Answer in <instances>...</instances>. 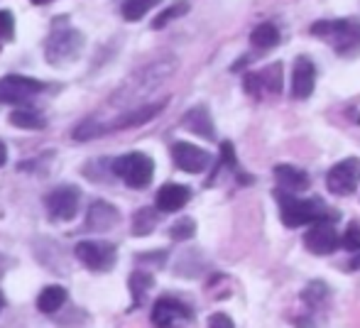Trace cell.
<instances>
[{"mask_svg":"<svg viewBox=\"0 0 360 328\" xmlns=\"http://www.w3.org/2000/svg\"><path fill=\"white\" fill-rule=\"evenodd\" d=\"M316 86V69L307 57H299L292 69V96L294 98H309Z\"/></svg>","mask_w":360,"mask_h":328,"instance_id":"9a60e30c","label":"cell"},{"mask_svg":"<svg viewBox=\"0 0 360 328\" xmlns=\"http://www.w3.org/2000/svg\"><path fill=\"white\" fill-rule=\"evenodd\" d=\"M189 186L184 184H165L155 196V206L162 214H174V211H181L186 204H189Z\"/></svg>","mask_w":360,"mask_h":328,"instance_id":"2e32d148","label":"cell"},{"mask_svg":"<svg viewBox=\"0 0 360 328\" xmlns=\"http://www.w3.org/2000/svg\"><path fill=\"white\" fill-rule=\"evenodd\" d=\"M84 44H86V39L79 29H74V27L54 29L47 37V42H44V57H47V62L52 64V67H67V64L76 62V57L81 54Z\"/></svg>","mask_w":360,"mask_h":328,"instance_id":"277c9868","label":"cell"},{"mask_svg":"<svg viewBox=\"0 0 360 328\" xmlns=\"http://www.w3.org/2000/svg\"><path fill=\"white\" fill-rule=\"evenodd\" d=\"M245 91L252 96L257 93H280L282 91V64H272V67L262 69L257 74H248L245 77Z\"/></svg>","mask_w":360,"mask_h":328,"instance_id":"5bb4252c","label":"cell"},{"mask_svg":"<svg viewBox=\"0 0 360 328\" xmlns=\"http://www.w3.org/2000/svg\"><path fill=\"white\" fill-rule=\"evenodd\" d=\"M44 91V84L37 79L22 77V74H10V77L0 79V103L18 105L25 100L34 98Z\"/></svg>","mask_w":360,"mask_h":328,"instance_id":"52a82bcc","label":"cell"},{"mask_svg":"<svg viewBox=\"0 0 360 328\" xmlns=\"http://www.w3.org/2000/svg\"><path fill=\"white\" fill-rule=\"evenodd\" d=\"M32 5H49V3H54V0H30Z\"/></svg>","mask_w":360,"mask_h":328,"instance_id":"e575fe53","label":"cell"},{"mask_svg":"<svg viewBox=\"0 0 360 328\" xmlns=\"http://www.w3.org/2000/svg\"><path fill=\"white\" fill-rule=\"evenodd\" d=\"M328 296V287L323 284V282H311L309 287H304V291H302V299L307 301L309 306H321L323 304V299Z\"/></svg>","mask_w":360,"mask_h":328,"instance_id":"484cf974","label":"cell"},{"mask_svg":"<svg viewBox=\"0 0 360 328\" xmlns=\"http://www.w3.org/2000/svg\"><path fill=\"white\" fill-rule=\"evenodd\" d=\"M152 284H155V277H152L150 272H145V270L133 272V277H130V294H133V306L143 304L145 294L152 289Z\"/></svg>","mask_w":360,"mask_h":328,"instance_id":"7402d4cb","label":"cell"},{"mask_svg":"<svg viewBox=\"0 0 360 328\" xmlns=\"http://www.w3.org/2000/svg\"><path fill=\"white\" fill-rule=\"evenodd\" d=\"M181 125H184V128H189L191 133H196V135H201V138H206V140H214L216 138L214 120H211L209 110H206L204 105H199V108H191L189 113L184 115Z\"/></svg>","mask_w":360,"mask_h":328,"instance_id":"d6986e66","label":"cell"},{"mask_svg":"<svg viewBox=\"0 0 360 328\" xmlns=\"http://www.w3.org/2000/svg\"><path fill=\"white\" fill-rule=\"evenodd\" d=\"M351 270H360V250H358V257L351 262Z\"/></svg>","mask_w":360,"mask_h":328,"instance_id":"836d02e7","label":"cell"},{"mask_svg":"<svg viewBox=\"0 0 360 328\" xmlns=\"http://www.w3.org/2000/svg\"><path fill=\"white\" fill-rule=\"evenodd\" d=\"M5 162H8V150H5V145L0 143V166H3Z\"/></svg>","mask_w":360,"mask_h":328,"instance_id":"d6a6232c","label":"cell"},{"mask_svg":"<svg viewBox=\"0 0 360 328\" xmlns=\"http://www.w3.org/2000/svg\"><path fill=\"white\" fill-rule=\"evenodd\" d=\"M79 201L81 194L76 186H57L47 196V211L54 221H72L79 214Z\"/></svg>","mask_w":360,"mask_h":328,"instance_id":"7c38bea8","label":"cell"},{"mask_svg":"<svg viewBox=\"0 0 360 328\" xmlns=\"http://www.w3.org/2000/svg\"><path fill=\"white\" fill-rule=\"evenodd\" d=\"M76 252V260L81 265H86L91 272H108L110 267L115 265V245L113 243H105V240H84L74 247Z\"/></svg>","mask_w":360,"mask_h":328,"instance_id":"8992f818","label":"cell"},{"mask_svg":"<svg viewBox=\"0 0 360 328\" xmlns=\"http://www.w3.org/2000/svg\"><path fill=\"white\" fill-rule=\"evenodd\" d=\"M194 233H196L194 218H181V221H176V223L169 228V235L174 240H189V238H194Z\"/></svg>","mask_w":360,"mask_h":328,"instance_id":"83f0119b","label":"cell"},{"mask_svg":"<svg viewBox=\"0 0 360 328\" xmlns=\"http://www.w3.org/2000/svg\"><path fill=\"white\" fill-rule=\"evenodd\" d=\"M360 184V159L358 157H346L343 162L333 164L331 171L326 174V186L331 194L336 196H348L358 189Z\"/></svg>","mask_w":360,"mask_h":328,"instance_id":"ba28073f","label":"cell"},{"mask_svg":"<svg viewBox=\"0 0 360 328\" xmlns=\"http://www.w3.org/2000/svg\"><path fill=\"white\" fill-rule=\"evenodd\" d=\"M167 100H160V103H143V105H135V108L125 110V113H120L115 120H110V123H101L103 125V135L110 133V130H128V128H140V125L150 123L155 115H160L162 110H165Z\"/></svg>","mask_w":360,"mask_h":328,"instance_id":"8fae6325","label":"cell"},{"mask_svg":"<svg viewBox=\"0 0 360 328\" xmlns=\"http://www.w3.org/2000/svg\"><path fill=\"white\" fill-rule=\"evenodd\" d=\"M304 247L311 255H331V252L338 250V230L326 218L309 223V230L304 235Z\"/></svg>","mask_w":360,"mask_h":328,"instance_id":"9c48e42d","label":"cell"},{"mask_svg":"<svg viewBox=\"0 0 360 328\" xmlns=\"http://www.w3.org/2000/svg\"><path fill=\"white\" fill-rule=\"evenodd\" d=\"M162 0H123V18L128 20V22H138V20H143L147 13H150L155 5H160Z\"/></svg>","mask_w":360,"mask_h":328,"instance_id":"603a6c76","label":"cell"},{"mask_svg":"<svg viewBox=\"0 0 360 328\" xmlns=\"http://www.w3.org/2000/svg\"><path fill=\"white\" fill-rule=\"evenodd\" d=\"M179 69V59L176 57H160L150 62L140 72H135L113 96H110V105L118 108H130V105H140L150 93H155L165 81H169Z\"/></svg>","mask_w":360,"mask_h":328,"instance_id":"6da1fadb","label":"cell"},{"mask_svg":"<svg viewBox=\"0 0 360 328\" xmlns=\"http://www.w3.org/2000/svg\"><path fill=\"white\" fill-rule=\"evenodd\" d=\"M67 301V289L62 284H49L39 291L37 296V309L42 314H54L57 309H62V304Z\"/></svg>","mask_w":360,"mask_h":328,"instance_id":"ffe728a7","label":"cell"},{"mask_svg":"<svg viewBox=\"0 0 360 328\" xmlns=\"http://www.w3.org/2000/svg\"><path fill=\"white\" fill-rule=\"evenodd\" d=\"M15 37V18L10 10H0V39L3 42H13Z\"/></svg>","mask_w":360,"mask_h":328,"instance_id":"f546056e","label":"cell"},{"mask_svg":"<svg viewBox=\"0 0 360 328\" xmlns=\"http://www.w3.org/2000/svg\"><path fill=\"white\" fill-rule=\"evenodd\" d=\"M120 221V214L115 206L108 201H94L89 209V218H86V228L89 230H108Z\"/></svg>","mask_w":360,"mask_h":328,"instance_id":"ac0fdd59","label":"cell"},{"mask_svg":"<svg viewBox=\"0 0 360 328\" xmlns=\"http://www.w3.org/2000/svg\"><path fill=\"white\" fill-rule=\"evenodd\" d=\"M277 201H280L282 223L289 225V228L316 223V221H323L328 216V209L319 199H297V196L277 189Z\"/></svg>","mask_w":360,"mask_h":328,"instance_id":"3957f363","label":"cell"},{"mask_svg":"<svg viewBox=\"0 0 360 328\" xmlns=\"http://www.w3.org/2000/svg\"><path fill=\"white\" fill-rule=\"evenodd\" d=\"M250 39H252V44H255L257 49H270V47H275V44L280 42V32H277L275 25L265 22V25H260V27L252 29Z\"/></svg>","mask_w":360,"mask_h":328,"instance_id":"cb8c5ba5","label":"cell"},{"mask_svg":"<svg viewBox=\"0 0 360 328\" xmlns=\"http://www.w3.org/2000/svg\"><path fill=\"white\" fill-rule=\"evenodd\" d=\"M113 174L123 179L130 189H145L155 176V162L145 152H130L113 159Z\"/></svg>","mask_w":360,"mask_h":328,"instance_id":"5b68a950","label":"cell"},{"mask_svg":"<svg viewBox=\"0 0 360 328\" xmlns=\"http://www.w3.org/2000/svg\"><path fill=\"white\" fill-rule=\"evenodd\" d=\"M209 328H236V324H233V319L228 314H211L209 316Z\"/></svg>","mask_w":360,"mask_h":328,"instance_id":"4dcf8cb0","label":"cell"},{"mask_svg":"<svg viewBox=\"0 0 360 328\" xmlns=\"http://www.w3.org/2000/svg\"><path fill=\"white\" fill-rule=\"evenodd\" d=\"M338 245L348 252H358L360 250V225L358 223H351L343 233V238H338Z\"/></svg>","mask_w":360,"mask_h":328,"instance_id":"f1b7e54d","label":"cell"},{"mask_svg":"<svg viewBox=\"0 0 360 328\" xmlns=\"http://www.w3.org/2000/svg\"><path fill=\"white\" fill-rule=\"evenodd\" d=\"M186 13H189V3H186V0H181V3H174L172 8H167L165 13L160 15V18H155L152 27H155V29H162V27H167V25H169L172 20L181 18V15H186Z\"/></svg>","mask_w":360,"mask_h":328,"instance_id":"4316f807","label":"cell"},{"mask_svg":"<svg viewBox=\"0 0 360 328\" xmlns=\"http://www.w3.org/2000/svg\"><path fill=\"white\" fill-rule=\"evenodd\" d=\"M191 321V309L179 299H172V296H162L152 306V324L157 328H174Z\"/></svg>","mask_w":360,"mask_h":328,"instance_id":"30bf717a","label":"cell"},{"mask_svg":"<svg viewBox=\"0 0 360 328\" xmlns=\"http://www.w3.org/2000/svg\"><path fill=\"white\" fill-rule=\"evenodd\" d=\"M221 159H223V164L236 166V152H233V145L231 143H223L221 145Z\"/></svg>","mask_w":360,"mask_h":328,"instance_id":"1f68e13d","label":"cell"},{"mask_svg":"<svg viewBox=\"0 0 360 328\" xmlns=\"http://www.w3.org/2000/svg\"><path fill=\"white\" fill-rule=\"evenodd\" d=\"M172 159L186 174H199L211 164V155L206 150L196 147L191 143H174L172 145Z\"/></svg>","mask_w":360,"mask_h":328,"instance_id":"4fadbf2b","label":"cell"},{"mask_svg":"<svg viewBox=\"0 0 360 328\" xmlns=\"http://www.w3.org/2000/svg\"><path fill=\"white\" fill-rule=\"evenodd\" d=\"M10 123L15 128H22V130H42L47 125V120L32 108H18L10 113Z\"/></svg>","mask_w":360,"mask_h":328,"instance_id":"44dd1931","label":"cell"},{"mask_svg":"<svg viewBox=\"0 0 360 328\" xmlns=\"http://www.w3.org/2000/svg\"><path fill=\"white\" fill-rule=\"evenodd\" d=\"M275 179H277V186L287 194H297V191H307L311 179L304 169L294 164H277L275 166Z\"/></svg>","mask_w":360,"mask_h":328,"instance_id":"e0dca14e","label":"cell"},{"mask_svg":"<svg viewBox=\"0 0 360 328\" xmlns=\"http://www.w3.org/2000/svg\"><path fill=\"white\" fill-rule=\"evenodd\" d=\"M3 306H5V296L0 294V311H3Z\"/></svg>","mask_w":360,"mask_h":328,"instance_id":"d590c367","label":"cell"},{"mask_svg":"<svg viewBox=\"0 0 360 328\" xmlns=\"http://www.w3.org/2000/svg\"><path fill=\"white\" fill-rule=\"evenodd\" d=\"M311 34L328 42L338 54L360 52V20H326L311 25Z\"/></svg>","mask_w":360,"mask_h":328,"instance_id":"7a4b0ae2","label":"cell"},{"mask_svg":"<svg viewBox=\"0 0 360 328\" xmlns=\"http://www.w3.org/2000/svg\"><path fill=\"white\" fill-rule=\"evenodd\" d=\"M157 225V211L152 209H140L133 216V235H150Z\"/></svg>","mask_w":360,"mask_h":328,"instance_id":"d4e9b609","label":"cell"}]
</instances>
